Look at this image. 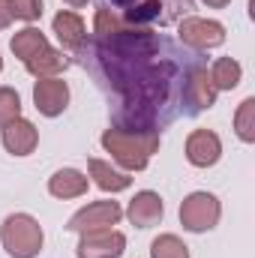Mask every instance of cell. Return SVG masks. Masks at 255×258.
I'll list each match as a JSON object with an SVG mask.
<instances>
[{"label": "cell", "mask_w": 255, "mask_h": 258, "mask_svg": "<svg viewBox=\"0 0 255 258\" xmlns=\"http://www.w3.org/2000/svg\"><path fill=\"white\" fill-rule=\"evenodd\" d=\"M15 117H21V99L12 87H0V126H6Z\"/></svg>", "instance_id": "7402d4cb"}, {"label": "cell", "mask_w": 255, "mask_h": 258, "mask_svg": "<svg viewBox=\"0 0 255 258\" xmlns=\"http://www.w3.org/2000/svg\"><path fill=\"white\" fill-rule=\"evenodd\" d=\"M219 198L210 192H192L180 204V222L186 231H210L219 222Z\"/></svg>", "instance_id": "5b68a950"}, {"label": "cell", "mask_w": 255, "mask_h": 258, "mask_svg": "<svg viewBox=\"0 0 255 258\" xmlns=\"http://www.w3.org/2000/svg\"><path fill=\"white\" fill-rule=\"evenodd\" d=\"M27 66V72L30 75H36V78H57V72H63L66 66H69V57H66L63 51H57V48H42L39 54H33L30 60H24Z\"/></svg>", "instance_id": "9a60e30c"}, {"label": "cell", "mask_w": 255, "mask_h": 258, "mask_svg": "<svg viewBox=\"0 0 255 258\" xmlns=\"http://www.w3.org/2000/svg\"><path fill=\"white\" fill-rule=\"evenodd\" d=\"M234 129L243 141H255V99H243L237 114H234Z\"/></svg>", "instance_id": "44dd1931"}, {"label": "cell", "mask_w": 255, "mask_h": 258, "mask_svg": "<svg viewBox=\"0 0 255 258\" xmlns=\"http://www.w3.org/2000/svg\"><path fill=\"white\" fill-rule=\"evenodd\" d=\"M9 21H12V9H9V0H0V30H3V27H9Z\"/></svg>", "instance_id": "cb8c5ba5"}, {"label": "cell", "mask_w": 255, "mask_h": 258, "mask_svg": "<svg viewBox=\"0 0 255 258\" xmlns=\"http://www.w3.org/2000/svg\"><path fill=\"white\" fill-rule=\"evenodd\" d=\"M240 75H243V69L237 60H231V57H219L213 69H210V78H213V87L216 90H234L237 84H240Z\"/></svg>", "instance_id": "d6986e66"}, {"label": "cell", "mask_w": 255, "mask_h": 258, "mask_svg": "<svg viewBox=\"0 0 255 258\" xmlns=\"http://www.w3.org/2000/svg\"><path fill=\"white\" fill-rule=\"evenodd\" d=\"M120 216H123V210H120L117 201H93V204H87L84 210H78V213L69 219L66 228H69V231H78V234H84V231H102V228L117 225Z\"/></svg>", "instance_id": "8992f818"}, {"label": "cell", "mask_w": 255, "mask_h": 258, "mask_svg": "<svg viewBox=\"0 0 255 258\" xmlns=\"http://www.w3.org/2000/svg\"><path fill=\"white\" fill-rule=\"evenodd\" d=\"M0 69H3V57H0Z\"/></svg>", "instance_id": "4316f807"}, {"label": "cell", "mask_w": 255, "mask_h": 258, "mask_svg": "<svg viewBox=\"0 0 255 258\" xmlns=\"http://www.w3.org/2000/svg\"><path fill=\"white\" fill-rule=\"evenodd\" d=\"M48 192L54 198H78L87 192V177L75 168H60L51 180H48Z\"/></svg>", "instance_id": "e0dca14e"}, {"label": "cell", "mask_w": 255, "mask_h": 258, "mask_svg": "<svg viewBox=\"0 0 255 258\" xmlns=\"http://www.w3.org/2000/svg\"><path fill=\"white\" fill-rule=\"evenodd\" d=\"M150 258H189V249L177 234H159L150 243Z\"/></svg>", "instance_id": "ffe728a7"}, {"label": "cell", "mask_w": 255, "mask_h": 258, "mask_svg": "<svg viewBox=\"0 0 255 258\" xmlns=\"http://www.w3.org/2000/svg\"><path fill=\"white\" fill-rule=\"evenodd\" d=\"M204 6H210V9H222V6H228L231 0H201Z\"/></svg>", "instance_id": "d4e9b609"}, {"label": "cell", "mask_w": 255, "mask_h": 258, "mask_svg": "<svg viewBox=\"0 0 255 258\" xmlns=\"http://www.w3.org/2000/svg\"><path fill=\"white\" fill-rule=\"evenodd\" d=\"M36 141H39V132H36V126L30 120H24V117H15V120H9L3 126V147L9 153H15V156L33 153Z\"/></svg>", "instance_id": "7c38bea8"}, {"label": "cell", "mask_w": 255, "mask_h": 258, "mask_svg": "<svg viewBox=\"0 0 255 258\" xmlns=\"http://www.w3.org/2000/svg\"><path fill=\"white\" fill-rule=\"evenodd\" d=\"M87 51L84 66L117 96L114 123L138 132H159L180 114L186 78L201 63L147 27H123L105 39H93Z\"/></svg>", "instance_id": "6da1fadb"}, {"label": "cell", "mask_w": 255, "mask_h": 258, "mask_svg": "<svg viewBox=\"0 0 255 258\" xmlns=\"http://www.w3.org/2000/svg\"><path fill=\"white\" fill-rule=\"evenodd\" d=\"M102 147L126 171H144L150 156L159 150V132H138V129L111 126L102 132Z\"/></svg>", "instance_id": "3957f363"}, {"label": "cell", "mask_w": 255, "mask_h": 258, "mask_svg": "<svg viewBox=\"0 0 255 258\" xmlns=\"http://www.w3.org/2000/svg\"><path fill=\"white\" fill-rule=\"evenodd\" d=\"M54 33H57L60 45L69 51H81L87 42V27H84L81 15H75V12H57L54 15Z\"/></svg>", "instance_id": "5bb4252c"}, {"label": "cell", "mask_w": 255, "mask_h": 258, "mask_svg": "<svg viewBox=\"0 0 255 258\" xmlns=\"http://www.w3.org/2000/svg\"><path fill=\"white\" fill-rule=\"evenodd\" d=\"M216 87H213V78H210V69L204 63H198L186 78V87H183V105L189 114H198L204 108H210L216 102Z\"/></svg>", "instance_id": "9c48e42d"}, {"label": "cell", "mask_w": 255, "mask_h": 258, "mask_svg": "<svg viewBox=\"0 0 255 258\" xmlns=\"http://www.w3.org/2000/svg\"><path fill=\"white\" fill-rule=\"evenodd\" d=\"M126 249V237L120 231H84L78 240V258H120Z\"/></svg>", "instance_id": "ba28073f"}, {"label": "cell", "mask_w": 255, "mask_h": 258, "mask_svg": "<svg viewBox=\"0 0 255 258\" xmlns=\"http://www.w3.org/2000/svg\"><path fill=\"white\" fill-rule=\"evenodd\" d=\"M66 3H69V6H84L87 0H66Z\"/></svg>", "instance_id": "484cf974"}, {"label": "cell", "mask_w": 255, "mask_h": 258, "mask_svg": "<svg viewBox=\"0 0 255 258\" xmlns=\"http://www.w3.org/2000/svg\"><path fill=\"white\" fill-rule=\"evenodd\" d=\"M0 240L12 258H36L42 249V228L33 216L12 213L0 228Z\"/></svg>", "instance_id": "277c9868"}, {"label": "cell", "mask_w": 255, "mask_h": 258, "mask_svg": "<svg viewBox=\"0 0 255 258\" xmlns=\"http://www.w3.org/2000/svg\"><path fill=\"white\" fill-rule=\"evenodd\" d=\"M123 27H168L186 18L195 9V0H99Z\"/></svg>", "instance_id": "7a4b0ae2"}, {"label": "cell", "mask_w": 255, "mask_h": 258, "mask_svg": "<svg viewBox=\"0 0 255 258\" xmlns=\"http://www.w3.org/2000/svg\"><path fill=\"white\" fill-rule=\"evenodd\" d=\"M180 42L195 48V51L216 48V45L225 42V27L219 21H207V18L186 15V18H180Z\"/></svg>", "instance_id": "52a82bcc"}, {"label": "cell", "mask_w": 255, "mask_h": 258, "mask_svg": "<svg viewBox=\"0 0 255 258\" xmlns=\"http://www.w3.org/2000/svg\"><path fill=\"white\" fill-rule=\"evenodd\" d=\"M9 9H12V18L36 21L42 15V0H9Z\"/></svg>", "instance_id": "603a6c76"}, {"label": "cell", "mask_w": 255, "mask_h": 258, "mask_svg": "<svg viewBox=\"0 0 255 258\" xmlns=\"http://www.w3.org/2000/svg\"><path fill=\"white\" fill-rule=\"evenodd\" d=\"M87 168H90V177L96 180V186L105 189V192H123L129 183H132V177H129L126 171H117V168H111L102 159H90Z\"/></svg>", "instance_id": "2e32d148"}, {"label": "cell", "mask_w": 255, "mask_h": 258, "mask_svg": "<svg viewBox=\"0 0 255 258\" xmlns=\"http://www.w3.org/2000/svg\"><path fill=\"white\" fill-rule=\"evenodd\" d=\"M222 156V141L216 132L210 129H195L186 138V159H189L195 168H207V165H216Z\"/></svg>", "instance_id": "30bf717a"}, {"label": "cell", "mask_w": 255, "mask_h": 258, "mask_svg": "<svg viewBox=\"0 0 255 258\" xmlns=\"http://www.w3.org/2000/svg\"><path fill=\"white\" fill-rule=\"evenodd\" d=\"M9 48H12V54H15V57L30 60L33 54H39L42 48H48V39H45V36H42V30H36V27H24V30H18V33L12 36Z\"/></svg>", "instance_id": "ac0fdd59"}, {"label": "cell", "mask_w": 255, "mask_h": 258, "mask_svg": "<svg viewBox=\"0 0 255 258\" xmlns=\"http://www.w3.org/2000/svg\"><path fill=\"white\" fill-rule=\"evenodd\" d=\"M162 198L156 192H150V189H144V192H135V198L129 201V222L132 225H138V228H150V225H156L159 219H162Z\"/></svg>", "instance_id": "4fadbf2b"}, {"label": "cell", "mask_w": 255, "mask_h": 258, "mask_svg": "<svg viewBox=\"0 0 255 258\" xmlns=\"http://www.w3.org/2000/svg\"><path fill=\"white\" fill-rule=\"evenodd\" d=\"M33 102L45 117H57L63 114V108L69 105V87L60 78H39L33 87Z\"/></svg>", "instance_id": "8fae6325"}]
</instances>
